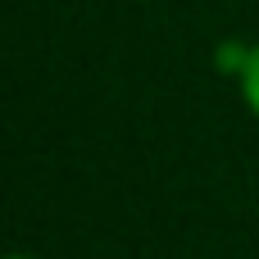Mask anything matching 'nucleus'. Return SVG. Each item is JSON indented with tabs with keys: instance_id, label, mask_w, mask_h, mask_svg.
<instances>
[{
	"instance_id": "1",
	"label": "nucleus",
	"mask_w": 259,
	"mask_h": 259,
	"mask_svg": "<svg viewBox=\"0 0 259 259\" xmlns=\"http://www.w3.org/2000/svg\"><path fill=\"white\" fill-rule=\"evenodd\" d=\"M237 87H241V100H246V109L259 118V41L250 46V55H246V68H241Z\"/></svg>"
},
{
	"instance_id": "2",
	"label": "nucleus",
	"mask_w": 259,
	"mask_h": 259,
	"mask_svg": "<svg viewBox=\"0 0 259 259\" xmlns=\"http://www.w3.org/2000/svg\"><path fill=\"white\" fill-rule=\"evenodd\" d=\"M9 259H36V255H9Z\"/></svg>"
}]
</instances>
